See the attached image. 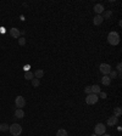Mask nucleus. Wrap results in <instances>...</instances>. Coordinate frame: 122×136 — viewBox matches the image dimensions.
Here are the masks:
<instances>
[{
    "label": "nucleus",
    "instance_id": "nucleus-10",
    "mask_svg": "<svg viewBox=\"0 0 122 136\" xmlns=\"http://www.w3.org/2000/svg\"><path fill=\"white\" fill-rule=\"evenodd\" d=\"M103 21H104V18H103L101 15H95L94 20H93V23H94L95 26H100L101 23H103Z\"/></svg>",
    "mask_w": 122,
    "mask_h": 136
},
{
    "label": "nucleus",
    "instance_id": "nucleus-6",
    "mask_svg": "<svg viewBox=\"0 0 122 136\" xmlns=\"http://www.w3.org/2000/svg\"><path fill=\"white\" fill-rule=\"evenodd\" d=\"M15 105H16V107L17 108H23L24 106H26V100H24L23 96H17L16 97V100H15Z\"/></svg>",
    "mask_w": 122,
    "mask_h": 136
},
{
    "label": "nucleus",
    "instance_id": "nucleus-23",
    "mask_svg": "<svg viewBox=\"0 0 122 136\" xmlns=\"http://www.w3.org/2000/svg\"><path fill=\"white\" fill-rule=\"evenodd\" d=\"M84 92L87 95L92 94V86H86V89H84Z\"/></svg>",
    "mask_w": 122,
    "mask_h": 136
},
{
    "label": "nucleus",
    "instance_id": "nucleus-22",
    "mask_svg": "<svg viewBox=\"0 0 122 136\" xmlns=\"http://www.w3.org/2000/svg\"><path fill=\"white\" fill-rule=\"evenodd\" d=\"M18 44H20L21 46H23L24 44H26V39L24 38H18Z\"/></svg>",
    "mask_w": 122,
    "mask_h": 136
},
{
    "label": "nucleus",
    "instance_id": "nucleus-3",
    "mask_svg": "<svg viewBox=\"0 0 122 136\" xmlns=\"http://www.w3.org/2000/svg\"><path fill=\"white\" fill-rule=\"evenodd\" d=\"M106 133V126L103 123H98L94 126V134L95 135H104Z\"/></svg>",
    "mask_w": 122,
    "mask_h": 136
},
{
    "label": "nucleus",
    "instance_id": "nucleus-8",
    "mask_svg": "<svg viewBox=\"0 0 122 136\" xmlns=\"http://www.w3.org/2000/svg\"><path fill=\"white\" fill-rule=\"evenodd\" d=\"M117 122H119V118L114 115V117H110V118L108 119L106 124H108V126H115L116 124H117Z\"/></svg>",
    "mask_w": 122,
    "mask_h": 136
},
{
    "label": "nucleus",
    "instance_id": "nucleus-26",
    "mask_svg": "<svg viewBox=\"0 0 122 136\" xmlns=\"http://www.w3.org/2000/svg\"><path fill=\"white\" fill-rule=\"evenodd\" d=\"M103 136H111V135H108V134H104V135Z\"/></svg>",
    "mask_w": 122,
    "mask_h": 136
},
{
    "label": "nucleus",
    "instance_id": "nucleus-27",
    "mask_svg": "<svg viewBox=\"0 0 122 136\" xmlns=\"http://www.w3.org/2000/svg\"><path fill=\"white\" fill-rule=\"evenodd\" d=\"M91 136H97V135H95V134H93V135H91Z\"/></svg>",
    "mask_w": 122,
    "mask_h": 136
},
{
    "label": "nucleus",
    "instance_id": "nucleus-13",
    "mask_svg": "<svg viewBox=\"0 0 122 136\" xmlns=\"http://www.w3.org/2000/svg\"><path fill=\"white\" fill-rule=\"evenodd\" d=\"M43 75H44V70L43 69H37L34 73V78H37V79H40V78H43Z\"/></svg>",
    "mask_w": 122,
    "mask_h": 136
},
{
    "label": "nucleus",
    "instance_id": "nucleus-19",
    "mask_svg": "<svg viewBox=\"0 0 122 136\" xmlns=\"http://www.w3.org/2000/svg\"><path fill=\"white\" fill-rule=\"evenodd\" d=\"M31 81H32V85H33V87H38L39 85H40V81H39V79H37V78H33Z\"/></svg>",
    "mask_w": 122,
    "mask_h": 136
},
{
    "label": "nucleus",
    "instance_id": "nucleus-5",
    "mask_svg": "<svg viewBox=\"0 0 122 136\" xmlns=\"http://www.w3.org/2000/svg\"><path fill=\"white\" fill-rule=\"evenodd\" d=\"M99 69H100V72L104 74V75H109V73L112 70V68L110 64H108V63H101L100 66H99Z\"/></svg>",
    "mask_w": 122,
    "mask_h": 136
},
{
    "label": "nucleus",
    "instance_id": "nucleus-2",
    "mask_svg": "<svg viewBox=\"0 0 122 136\" xmlns=\"http://www.w3.org/2000/svg\"><path fill=\"white\" fill-rule=\"evenodd\" d=\"M9 131L12 136H20L22 134V126L20 124H12V125L9 126Z\"/></svg>",
    "mask_w": 122,
    "mask_h": 136
},
{
    "label": "nucleus",
    "instance_id": "nucleus-14",
    "mask_svg": "<svg viewBox=\"0 0 122 136\" xmlns=\"http://www.w3.org/2000/svg\"><path fill=\"white\" fill-rule=\"evenodd\" d=\"M33 78H34V74L32 73L31 70H28V72L24 73V79H26V80H32Z\"/></svg>",
    "mask_w": 122,
    "mask_h": 136
},
{
    "label": "nucleus",
    "instance_id": "nucleus-4",
    "mask_svg": "<svg viewBox=\"0 0 122 136\" xmlns=\"http://www.w3.org/2000/svg\"><path fill=\"white\" fill-rule=\"evenodd\" d=\"M99 100V96L95 94H89L87 95V97H86V103L87 105H95Z\"/></svg>",
    "mask_w": 122,
    "mask_h": 136
},
{
    "label": "nucleus",
    "instance_id": "nucleus-15",
    "mask_svg": "<svg viewBox=\"0 0 122 136\" xmlns=\"http://www.w3.org/2000/svg\"><path fill=\"white\" fill-rule=\"evenodd\" d=\"M101 91L100 86L99 85H93L92 86V94H95V95H99V92Z\"/></svg>",
    "mask_w": 122,
    "mask_h": 136
},
{
    "label": "nucleus",
    "instance_id": "nucleus-24",
    "mask_svg": "<svg viewBox=\"0 0 122 136\" xmlns=\"http://www.w3.org/2000/svg\"><path fill=\"white\" fill-rule=\"evenodd\" d=\"M98 96H99V98H104V100L106 98V94H105V92H103V91H100Z\"/></svg>",
    "mask_w": 122,
    "mask_h": 136
},
{
    "label": "nucleus",
    "instance_id": "nucleus-17",
    "mask_svg": "<svg viewBox=\"0 0 122 136\" xmlns=\"http://www.w3.org/2000/svg\"><path fill=\"white\" fill-rule=\"evenodd\" d=\"M56 136H68V133L65 129H59L56 133Z\"/></svg>",
    "mask_w": 122,
    "mask_h": 136
},
{
    "label": "nucleus",
    "instance_id": "nucleus-20",
    "mask_svg": "<svg viewBox=\"0 0 122 136\" xmlns=\"http://www.w3.org/2000/svg\"><path fill=\"white\" fill-rule=\"evenodd\" d=\"M111 15H112L111 11H105V14H104V16H103V18H104V20H109V18L111 17Z\"/></svg>",
    "mask_w": 122,
    "mask_h": 136
},
{
    "label": "nucleus",
    "instance_id": "nucleus-11",
    "mask_svg": "<svg viewBox=\"0 0 122 136\" xmlns=\"http://www.w3.org/2000/svg\"><path fill=\"white\" fill-rule=\"evenodd\" d=\"M101 84L105 85V86H109V85L111 84V79H110V77H109V75H103V78H101Z\"/></svg>",
    "mask_w": 122,
    "mask_h": 136
},
{
    "label": "nucleus",
    "instance_id": "nucleus-21",
    "mask_svg": "<svg viewBox=\"0 0 122 136\" xmlns=\"http://www.w3.org/2000/svg\"><path fill=\"white\" fill-rule=\"evenodd\" d=\"M109 77H110V79H114V78L117 77V73H116V70H111V72L109 73Z\"/></svg>",
    "mask_w": 122,
    "mask_h": 136
},
{
    "label": "nucleus",
    "instance_id": "nucleus-18",
    "mask_svg": "<svg viewBox=\"0 0 122 136\" xmlns=\"http://www.w3.org/2000/svg\"><path fill=\"white\" fill-rule=\"evenodd\" d=\"M9 126L10 125H7L6 123H1V124H0V131H3V133L7 131V130H9Z\"/></svg>",
    "mask_w": 122,
    "mask_h": 136
},
{
    "label": "nucleus",
    "instance_id": "nucleus-16",
    "mask_svg": "<svg viewBox=\"0 0 122 136\" xmlns=\"http://www.w3.org/2000/svg\"><path fill=\"white\" fill-rule=\"evenodd\" d=\"M121 114H122V109H121V107H115V109H114V115L115 117H121Z\"/></svg>",
    "mask_w": 122,
    "mask_h": 136
},
{
    "label": "nucleus",
    "instance_id": "nucleus-9",
    "mask_svg": "<svg viewBox=\"0 0 122 136\" xmlns=\"http://www.w3.org/2000/svg\"><path fill=\"white\" fill-rule=\"evenodd\" d=\"M93 10H94V12L97 15H101L105 11V9L101 4H97V5H94V9H93Z\"/></svg>",
    "mask_w": 122,
    "mask_h": 136
},
{
    "label": "nucleus",
    "instance_id": "nucleus-7",
    "mask_svg": "<svg viewBox=\"0 0 122 136\" xmlns=\"http://www.w3.org/2000/svg\"><path fill=\"white\" fill-rule=\"evenodd\" d=\"M10 35L15 39H18V38H21V32L18 31L17 28H11L10 29Z\"/></svg>",
    "mask_w": 122,
    "mask_h": 136
},
{
    "label": "nucleus",
    "instance_id": "nucleus-12",
    "mask_svg": "<svg viewBox=\"0 0 122 136\" xmlns=\"http://www.w3.org/2000/svg\"><path fill=\"white\" fill-rule=\"evenodd\" d=\"M15 117L16 118H18V119H22L24 117V112H23V109H21V108H17L16 111H15Z\"/></svg>",
    "mask_w": 122,
    "mask_h": 136
},
{
    "label": "nucleus",
    "instance_id": "nucleus-25",
    "mask_svg": "<svg viewBox=\"0 0 122 136\" xmlns=\"http://www.w3.org/2000/svg\"><path fill=\"white\" fill-rule=\"evenodd\" d=\"M29 68H31V67H29V64H26V66L23 67V69L26 70V72H28V70H29Z\"/></svg>",
    "mask_w": 122,
    "mask_h": 136
},
{
    "label": "nucleus",
    "instance_id": "nucleus-1",
    "mask_svg": "<svg viewBox=\"0 0 122 136\" xmlns=\"http://www.w3.org/2000/svg\"><path fill=\"white\" fill-rule=\"evenodd\" d=\"M108 42H109L110 45H114V46L119 45V44H120V35H119V33H117V32H110L109 35H108Z\"/></svg>",
    "mask_w": 122,
    "mask_h": 136
}]
</instances>
